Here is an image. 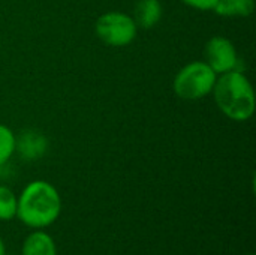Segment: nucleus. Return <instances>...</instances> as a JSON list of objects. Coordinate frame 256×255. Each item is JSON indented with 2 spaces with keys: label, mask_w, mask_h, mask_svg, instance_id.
<instances>
[{
  "label": "nucleus",
  "mask_w": 256,
  "mask_h": 255,
  "mask_svg": "<svg viewBox=\"0 0 256 255\" xmlns=\"http://www.w3.org/2000/svg\"><path fill=\"white\" fill-rule=\"evenodd\" d=\"M0 255H6V246L2 237H0Z\"/></svg>",
  "instance_id": "obj_13"
},
{
  "label": "nucleus",
  "mask_w": 256,
  "mask_h": 255,
  "mask_svg": "<svg viewBox=\"0 0 256 255\" xmlns=\"http://www.w3.org/2000/svg\"><path fill=\"white\" fill-rule=\"evenodd\" d=\"M184 5L200 9V11H213L219 0H182Z\"/></svg>",
  "instance_id": "obj_12"
},
{
  "label": "nucleus",
  "mask_w": 256,
  "mask_h": 255,
  "mask_svg": "<svg viewBox=\"0 0 256 255\" xmlns=\"http://www.w3.org/2000/svg\"><path fill=\"white\" fill-rule=\"evenodd\" d=\"M98 38L111 47L129 45L138 32V26L134 17L123 12H106L100 15L94 26Z\"/></svg>",
  "instance_id": "obj_4"
},
{
  "label": "nucleus",
  "mask_w": 256,
  "mask_h": 255,
  "mask_svg": "<svg viewBox=\"0 0 256 255\" xmlns=\"http://www.w3.org/2000/svg\"><path fill=\"white\" fill-rule=\"evenodd\" d=\"M218 74L206 62H190L174 78V92L184 101H198L213 92Z\"/></svg>",
  "instance_id": "obj_3"
},
{
  "label": "nucleus",
  "mask_w": 256,
  "mask_h": 255,
  "mask_svg": "<svg viewBox=\"0 0 256 255\" xmlns=\"http://www.w3.org/2000/svg\"><path fill=\"white\" fill-rule=\"evenodd\" d=\"M62 212L58 191L45 180L28 183L18 197L16 218L27 227L42 230L57 221Z\"/></svg>",
  "instance_id": "obj_1"
},
{
  "label": "nucleus",
  "mask_w": 256,
  "mask_h": 255,
  "mask_svg": "<svg viewBox=\"0 0 256 255\" xmlns=\"http://www.w3.org/2000/svg\"><path fill=\"white\" fill-rule=\"evenodd\" d=\"M214 101L219 110L234 122H246L255 113V92L249 78L242 71L220 74L216 80Z\"/></svg>",
  "instance_id": "obj_2"
},
{
  "label": "nucleus",
  "mask_w": 256,
  "mask_h": 255,
  "mask_svg": "<svg viewBox=\"0 0 256 255\" xmlns=\"http://www.w3.org/2000/svg\"><path fill=\"white\" fill-rule=\"evenodd\" d=\"M160 18L162 5L159 0H138L134 11V20L136 26L142 29H152L160 21Z\"/></svg>",
  "instance_id": "obj_8"
},
{
  "label": "nucleus",
  "mask_w": 256,
  "mask_h": 255,
  "mask_svg": "<svg viewBox=\"0 0 256 255\" xmlns=\"http://www.w3.org/2000/svg\"><path fill=\"white\" fill-rule=\"evenodd\" d=\"M21 255H57L56 242L48 233L36 230L26 237Z\"/></svg>",
  "instance_id": "obj_7"
},
{
  "label": "nucleus",
  "mask_w": 256,
  "mask_h": 255,
  "mask_svg": "<svg viewBox=\"0 0 256 255\" xmlns=\"http://www.w3.org/2000/svg\"><path fill=\"white\" fill-rule=\"evenodd\" d=\"M255 9L254 0H219L213 9L220 17H249Z\"/></svg>",
  "instance_id": "obj_9"
},
{
  "label": "nucleus",
  "mask_w": 256,
  "mask_h": 255,
  "mask_svg": "<svg viewBox=\"0 0 256 255\" xmlns=\"http://www.w3.org/2000/svg\"><path fill=\"white\" fill-rule=\"evenodd\" d=\"M240 59L234 44L224 36L212 38L206 45V63L216 72L225 74L230 71H237Z\"/></svg>",
  "instance_id": "obj_5"
},
{
  "label": "nucleus",
  "mask_w": 256,
  "mask_h": 255,
  "mask_svg": "<svg viewBox=\"0 0 256 255\" xmlns=\"http://www.w3.org/2000/svg\"><path fill=\"white\" fill-rule=\"evenodd\" d=\"M15 134L4 125L0 123V164L9 161L15 152Z\"/></svg>",
  "instance_id": "obj_11"
},
{
  "label": "nucleus",
  "mask_w": 256,
  "mask_h": 255,
  "mask_svg": "<svg viewBox=\"0 0 256 255\" xmlns=\"http://www.w3.org/2000/svg\"><path fill=\"white\" fill-rule=\"evenodd\" d=\"M48 147V141L45 135L36 129L22 131L15 140V150H18L20 156L24 161H38L40 159Z\"/></svg>",
  "instance_id": "obj_6"
},
{
  "label": "nucleus",
  "mask_w": 256,
  "mask_h": 255,
  "mask_svg": "<svg viewBox=\"0 0 256 255\" xmlns=\"http://www.w3.org/2000/svg\"><path fill=\"white\" fill-rule=\"evenodd\" d=\"M249 255H255V254H249Z\"/></svg>",
  "instance_id": "obj_14"
},
{
  "label": "nucleus",
  "mask_w": 256,
  "mask_h": 255,
  "mask_svg": "<svg viewBox=\"0 0 256 255\" xmlns=\"http://www.w3.org/2000/svg\"><path fill=\"white\" fill-rule=\"evenodd\" d=\"M18 198L12 189L0 185V221H10L16 216Z\"/></svg>",
  "instance_id": "obj_10"
}]
</instances>
